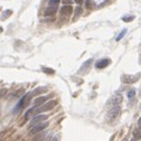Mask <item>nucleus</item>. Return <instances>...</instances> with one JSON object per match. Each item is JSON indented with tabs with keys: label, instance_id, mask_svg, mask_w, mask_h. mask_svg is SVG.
Wrapping results in <instances>:
<instances>
[{
	"label": "nucleus",
	"instance_id": "22",
	"mask_svg": "<svg viewBox=\"0 0 141 141\" xmlns=\"http://www.w3.org/2000/svg\"><path fill=\"white\" fill-rule=\"evenodd\" d=\"M6 93H7V89H6V88H2V89H0V98H1V96H4Z\"/></svg>",
	"mask_w": 141,
	"mask_h": 141
},
{
	"label": "nucleus",
	"instance_id": "8",
	"mask_svg": "<svg viewBox=\"0 0 141 141\" xmlns=\"http://www.w3.org/2000/svg\"><path fill=\"white\" fill-rule=\"evenodd\" d=\"M72 13H73V8L69 5H65V6L60 9V14L62 16H69Z\"/></svg>",
	"mask_w": 141,
	"mask_h": 141
},
{
	"label": "nucleus",
	"instance_id": "16",
	"mask_svg": "<svg viewBox=\"0 0 141 141\" xmlns=\"http://www.w3.org/2000/svg\"><path fill=\"white\" fill-rule=\"evenodd\" d=\"M126 33H127V30H122V31H121V33H120V34L116 37V40H118V41H119V40H121L122 38L125 37V34H126Z\"/></svg>",
	"mask_w": 141,
	"mask_h": 141
},
{
	"label": "nucleus",
	"instance_id": "25",
	"mask_svg": "<svg viewBox=\"0 0 141 141\" xmlns=\"http://www.w3.org/2000/svg\"><path fill=\"white\" fill-rule=\"evenodd\" d=\"M138 126H139V128H141V118L138 120Z\"/></svg>",
	"mask_w": 141,
	"mask_h": 141
},
{
	"label": "nucleus",
	"instance_id": "11",
	"mask_svg": "<svg viewBox=\"0 0 141 141\" xmlns=\"http://www.w3.org/2000/svg\"><path fill=\"white\" fill-rule=\"evenodd\" d=\"M47 91H48V88H47V87H39V88H35L34 91L32 92V95L33 96H37V95H39V94L46 93Z\"/></svg>",
	"mask_w": 141,
	"mask_h": 141
},
{
	"label": "nucleus",
	"instance_id": "23",
	"mask_svg": "<svg viewBox=\"0 0 141 141\" xmlns=\"http://www.w3.org/2000/svg\"><path fill=\"white\" fill-rule=\"evenodd\" d=\"M62 1H63V4H65V5H69L73 0H62Z\"/></svg>",
	"mask_w": 141,
	"mask_h": 141
},
{
	"label": "nucleus",
	"instance_id": "19",
	"mask_svg": "<svg viewBox=\"0 0 141 141\" xmlns=\"http://www.w3.org/2000/svg\"><path fill=\"white\" fill-rule=\"evenodd\" d=\"M133 19H134V16L131 15V16H124V18H122V20H124L125 22H129V21H132Z\"/></svg>",
	"mask_w": 141,
	"mask_h": 141
},
{
	"label": "nucleus",
	"instance_id": "6",
	"mask_svg": "<svg viewBox=\"0 0 141 141\" xmlns=\"http://www.w3.org/2000/svg\"><path fill=\"white\" fill-rule=\"evenodd\" d=\"M140 75L141 74H135L134 77H131V75H124V77H122V81H124L125 84H133V82L138 81V80L140 79Z\"/></svg>",
	"mask_w": 141,
	"mask_h": 141
},
{
	"label": "nucleus",
	"instance_id": "12",
	"mask_svg": "<svg viewBox=\"0 0 141 141\" xmlns=\"http://www.w3.org/2000/svg\"><path fill=\"white\" fill-rule=\"evenodd\" d=\"M48 100V96H39L34 100V106H40L42 103H45L46 101Z\"/></svg>",
	"mask_w": 141,
	"mask_h": 141
},
{
	"label": "nucleus",
	"instance_id": "18",
	"mask_svg": "<svg viewBox=\"0 0 141 141\" xmlns=\"http://www.w3.org/2000/svg\"><path fill=\"white\" fill-rule=\"evenodd\" d=\"M134 95H135V89H131V91H128V94H127V96H128L129 99L134 98Z\"/></svg>",
	"mask_w": 141,
	"mask_h": 141
},
{
	"label": "nucleus",
	"instance_id": "1",
	"mask_svg": "<svg viewBox=\"0 0 141 141\" xmlns=\"http://www.w3.org/2000/svg\"><path fill=\"white\" fill-rule=\"evenodd\" d=\"M56 103H58V102H56L55 100H51V101H48V102L42 103V105H40V106H34L33 108H31V109H28L27 112H26L25 118H26V119H28L30 114H39V113H42V112H46V110L53 109V108L56 106Z\"/></svg>",
	"mask_w": 141,
	"mask_h": 141
},
{
	"label": "nucleus",
	"instance_id": "26",
	"mask_svg": "<svg viewBox=\"0 0 141 141\" xmlns=\"http://www.w3.org/2000/svg\"><path fill=\"white\" fill-rule=\"evenodd\" d=\"M0 32H2V28L1 27H0Z\"/></svg>",
	"mask_w": 141,
	"mask_h": 141
},
{
	"label": "nucleus",
	"instance_id": "24",
	"mask_svg": "<svg viewBox=\"0 0 141 141\" xmlns=\"http://www.w3.org/2000/svg\"><path fill=\"white\" fill-rule=\"evenodd\" d=\"M75 2H77L78 5H80V4H82V2H84V0H74Z\"/></svg>",
	"mask_w": 141,
	"mask_h": 141
},
{
	"label": "nucleus",
	"instance_id": "20",
	"mask_svg": "<svg viewBox=\"0 0 141 141\" xmlns=\"http://www.w3.org/2000/svg\"><path fill=\"white\" fill-rule=\"evenodd\" d=\"M59 2H60V0H49V5L51 6H58Z\"/></svg>",
	"mask_w": 141,
	"mask_h": 141
},
{
	"label": "nucleus",
	"instance_id": "2",
	"mask_svg": "<svg viewBox=\"0 0 141 141\" xmlns=\"http://www.w3.org/2000/svg\"><path fill=\"white\" fill-rule=\"evenodd\" d=\"M120 112H121V109H120L119 105L113 106V107L109 109L108 114H107V121H113V120H115L120 115Z\"/></svg>",
	"mask_w": 141,
	"mask_h": 141
},
{
	"label": "nucleus",
	"instance_id": "14",
	"mask_svg": "<svg viewBox=\"0 0 141 141\" xmlns=\"http://www.w3.org/2000/svg\"><path fill=\"white\" fill-rule=\"evenodd\" d=\"M133 136L135 140H139V139H141V132L140 129H134L133 131Z\"/></svg>",
	"mask_w": 141,
	"mask_h": 141
},
{
	"label": "nucleus",
	"instance_id": "9",
	"mask_svg": "<svg viewBox=\"0 0 141 141\" xmlns=\"http://www.w3.org/2000/svg\"><path fill=\"white\" fill-rule=\"evenodd\" d=\"M109 62H110L109 59H101V60H99L98 62L95 63V67L96 68H105L109 65Z\"/></svg>",
	"mask_w": 141,
	"mask_h": 141
},
{
	"label": "nucleus",
	"instance_id": "7",
	"mask_svg": "<svg viewBox=\"0 0 141 141\" xmlns=\"http://www.w3.org/2000/svg\"><path fill=\"white\" fill-rule=\"evenodd\" d=\"M47 115H45V114H41V115H39V114H37L34 118H33V120H32V122H31V126H34V125H37V124H39V122H42V121H45V120H47Z\"/></svg>",
	"mask_w": 141,
	"mask_h": 141
},
{
	"label": "nucleus",
	"instance_id": "21",
	"mask_svg": "<svg viewBox=\"0 0 141 141\" xmlns=\"http://www.w3.org/2000/svg\"><path fill=\"white\" fill-rule=\"evenodd\" d=\"M11 14H12V11H6V12H5V13H4V15H2V19L7 18V16H8V15H11Z\"/></svg>",
	"mask_w": 141,
	"mask_h": 141
},
{
	"label": "nucleus",
	"instance_id": "10",
	"mask_svg": "<svg viewBox=\"0 0 141 141\" xmlns=\"http://www.w3.org/2000/svg\"><path fill=\"white\" fill-rule=\"evenodd\" d=\"M56 11H58V6H51L49 5V7H47L46 9H45V15H54V14L56 13Z\"/></svg>",
	"mask_w": 141,
	"mask_h": 141
},
{
	"label": "nucleus",
	"instance_id": "13",
	"mask_svg": "<svg viewBox=\"0 0 141 141\" xmlns=\"http://www.w3.org/2000/svg\"><path fill=\"white\" fill-rule=\"evenodd\" d=\"M81 14H82V8L81 7H77V8L74 9V20H77Z\"/></svg>",
	"mask_w": 141,
	"mask_h": 141
},
{
	"label": "nucleus",
	"instance_id": "17",
	"mask_svg": "<svg viewBox=\"0 0 141 141\" xmlns=\"http://www.w3.org/2000/svg\"><path fill=\"white\" fill-rule=\"evenodd\" d=\"M42 70H44L45 73H48V74H54V69H52V68H46V67H42Z\"/></svg>",
	"mask_w": 141,
	"mask_h": 141
},
{
	"label": "nucleus",
	"instance_id": "15",
	"mask_svg": "<svg viewBox=\"0 0 141 141\" xmlns=\"http://www.w3.org/2000/svg\"><path fill=\"white\" fill-rule=\"evenodd\" d=\"M93 7H94L93 0H86V8L87 9H93Z\"/></svg>",
	"mask_w": 141,
	"mask_h": 141
},
{
	"label": "nucleus",
	"instance_id": "3",
	"mask_svg": "<svg viewBox=\"0 0 141 141\" xmlns=\"http://www.w3.org/2000/svg\"><path fill=\"white\" fill-rule=\"evenodd\" d=\"M48 126V122H39V124L34 125V126H32V128H31V132L30 134H32V135H34V134H38L40 133V132H42L46 127Z\"/></svg>",
	"mask_w": 141,
	"mask_h": 141
},
{
	"label": "nucleus",
	"instance_id": "5",
	"mask_svg": "<svg viewBox=\"0 0 141 141\" xmlns=\"http://www.w3.org/2000/svg\"><path fill=\"white\" fill-rule=\"evenodd\" d=\"M92 62H93V59H88V60L86 61V62L82 63L81 68L79 69V73L80 74H86V73L89 72V69H91V65Z\"/></svg>",
	"mask_w": 141,
	"mask_h": 141
},
{
	"label": "nucleus",
	"instance_id": "4",
	"mask_svg": "<svg viewBox=\"0 0 141 141\" xmlns=\"http://www.w3.org/2000/svg\"><path fill=\"white\" fill-rule=\"evenodd\" d=\"M121 101H122V96L120 95V94H115V95H113L112 98L108 100L107 105L109 106V107H113V106H118Z\"/></svg>",
	"mask_w": 141,
	"mask_h": 141
}]
</instances>
